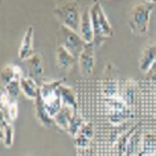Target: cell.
<instances>
[{
    "instance_id": "20",
    "label": "cell",
    "mask_w": 156,
    "mask_h": 156,
    "mask_svg": "<svg viewBox=\"0 0 156 156\" xmlns=\"http://www.w3.org/2000/svg\"><path fill=\"white\" fill-rule=\"evenodd\" d=\"M74 112H77V111H74L73 108H70L68 106H62V108L58 111V114L53 118L54 124H56L58 128H61V130H64V131L68 132L70 119H72V116H73Z\"/></svg>"
},
{
    "instance_id": "8",
    "label": "cell",
    "mask_w": 156,
    "mask_h": 156,
    "mask_svg": "<svg viewBox=\"0 0 156 156\" xmlns=\"http://www.w3.org/2000/svg\"><path fill=\"white\" fill-rule=\"evenodd\" d=\"M156 62V44H148L144 46L140 54L139 69L142 73H148Z\"/></svg>"
},
{
    "instance_id": "29",
    "label": "cell",
    "mask_w": 156,
    "mask_h": 156,
    "mask_svg": "<svg viewBox=\"0 0 156 156\" xmlns=\"http://www.w3.org/2000/svg\"><path fill=\"white\" fill-rule=\"evenodd\" d=\"M147 74H148V80H156V62H155V65L152 66L151 70Z\"/></svg>"
},
{
    "instance_id": "13",
    "label": "cell",
    "mask_w": 156,
    "mask_h": 156,
    "mask_svg": "<svg viewBox=\"0 0 156 156\" xmlns=\"http://www.w3.org/2000/svg\"><path fill=\"white\" fill-rule=\"evenodd\" d=\"M58 97L61 98L64 106H68L70 108H73L74 111H78V101H77V94L74 91L73 87L66 86V85H61L57 90Z\"/></svg>"
},
{
    "instance_id": "22",
    "label": "cell",
    "mask_w": 156,
    "mask_h": 156,
    "mask_svg": "<svg viewBox=\"0 0 156 156\" xmlns=\"http://www.w3.org/2000/svg\"><path fill=\"white\" fill-rule=\"evenodd\" d=\"M0 136H2V142L7 148H11L13 144L15 132L13 127L11 123H7L5 119L2 118V123H0Z\"/></svg>"
},
{
    "instance_id": "9",
    "label": "cell",
    "mask_w": 156,
    "mask_h": 156,
    "mask_svg": "<svg viewBox=\"0 0 156 156\" xmlns=\"http://www.w3.org/2000/svg\"><path fill=\"white\" fill-rule=\"evenodd\" d=\"M33 27H28V29L25 30L24 37L21 40L20 44V49H19V58L21 61L29 60L33 56Z\"/></svg>"
},
{
    "instance_id": "5",
    "label": "cell",
    "mask_w": 156,
    "mask_h": 156,
    "mask_svg": "<svg viewBox=\"0 0 156 156\" xmlns=\"http://www.w3.org/2000/svg\"><path fill=\"white\" fill-rule=\"evenodd\" d=\"M102 90L105 98H112L119 97V82L116 77V70L111 64H108L105 70V76L102 81Z\"/></svg>"
},
{
    "instance_id": "19",
    "label": "cell",
    "mask_w": 156,
    "mask_h": 156,
    "mask_svg": "<svg viewBox=\"0 0 156 156\" xmlns=\"http://www.w3.org/2000/svg\"><path fill=\"white\" fill-rule=\"evenodd\" d=\"M156 151V136L154 134L143 135L142 143H140L138 156H154Z\"/></svg>"
},
{
    "instance_id": "2",
    "label": "cell",
    "mask_w": 156,
    "mask_h": 156,
    "mask_svg": "<svg viewBox=\"0 0 156 156\" xmlns=\"http://www.w3.org/2000/svg\"><path fill=\"white\" fill-rule=\"evenodd\" d=\"M91 11V23L94 30V45L99 46L105 40L114 36V29L103 11V7L99 2H95L90 7Z\"/></svg>"
},
{
    "instance_id": "1",
    "label": "cell",
    "mask_w": 156,
    "mask_h": 156,
    "mask_svg": "<svg viewBox=\"0 0 156 156\" xmlns=\"http://www.w3.org/2000/svg\"><path fill=\"white\" fill-rule=\"evenodd\" d=\"M155 7L156 2H142L132 7L130 16H128V25L132 33L136 36L147 33L151 13L155 9Z\"/></svg>"
},
{
    "instance_id": "7",
    "label": "cell",
    "mask_w": 156,
    "mask_h": 156,
    "mask_svg": "<svg viewBox=\"0 0 156 156\" xmlns=\"http://www.w3.org/2000/svg\"><path fill=\"white\" fill-rule=\"evenodd\" d=\"M80 36L86 44L94 42V30H93V23H91V11L90 7H86L82 13H81V23H80Z\"/></svg>"
},
{
    "instance_id": "30",
    "label": "cell",
    "mask_w": 156,
    "mask_h": 156,
    "mask_svg": "<svg viewBox=\"0 0 156 156\" xmlns=\"http://www.w3.org/2000/svg\"><path fill=\"white\" fill-rule=\"evenodd\" d=\"M80 155H81V156H93V150H91V147L85 148V150H81V151H80Z\"/></svg>"
},
{
    "instance_id": "25",
    "label": "cell",
    "mask_w": 156,
    "mask_h": 156,
    "mask_svg": "<svg viewBox=\"0 0 156 156\" xmlns=\"http://www.w3.org/2000/svg\"><path fill=\"white\" fill-rule=\"evenodd\" d=\"M2 87L5 89V91L8 93L9 98L12 99V101H16L19 93L21 91V90H20V81H15V82L7 85V86H2Z\"/></svg>"
},
{
    "instance_id": "28",
    "label": "cell",
    "mask_w": 156,
    "mask_h": 156,
    "mask_svg": "<svg viewBox=\"0 0 156 156\" xmlns=\"http://www.w3.org/2000/svg\"><path fill=\"white\" fill-rule=\"evenodd\" d=\"M80 135L86 136L87 139H93V136H94V124L91 122H86L82 127V130L80 131Z\"/></svg>"
},
{
    "instance_id": "12",
    "label": "cell",
    "mask_w": 156,
    "mask_h": 156,
    "mask_svg": "<svg viewBox=\"0 0 156 156\" xmlns=\"http://www.w3.org/2000/svg\"><path fill=\"white\" fill-rule=\"evenodd\" d=\"M34 115H36L37 122L46 128L52 127L54 124L53 118L48 114V111H46V108H45L44 99H42L40 95H38V98L34 101Z\"/></svg>"
},
{
    "instance_id": "31",
    "label": "cell",
    "mask_w": 156,
    "mask_h": 156,
    "mask_svg": "<svg viewBox=\"0 0 156 156\" xmlns=\"http://www.w3.org/2000/svg\"><path fill=\"white\" fill-rule=\"evenodd\" d=\"M135 156H138V155H135Z\"/></svg>"
},
{
    "instance_id": "15",
    "label": "cell",
    "mask_w": 156,
    "mask_h": 156,
    "mask_svg": "<svg viewBox=\"0 0 156 156\" xmlns=\"http://www.w3.org/2000/svg\"><path fill=\"white\" fill-rule=\"evenodd\" d=\"M139 128H140V123H136V124H134V126H131L130 128H127V130L119 136L118 142L115 143L116 144V154H118V156H126L128 142H130L131 136L134 135Z\"/></svg>"
},
{
    "instance_id": "24",
    "label": "cell",
    "mask_w": 156,
    "mask_h": 156,
    "mask_svg": "<svg viewBox=\"0 0 156 156\" xmlns=\"http://www.w3.org/2000/svg\"><path fill=\"white\" fill-rule=\"evenodd\" d=\"M142 132H140L139 130L135 132L134 135L131 136L130 142H128V146H127V154L126 156H135L136 154H138L139 151V147H140V143H142Z\"/></svg>"
},
{
    "instance_id": "10",
    "label": "cell",
    "mask_w": 156,
    "mask_h": 156,
    "mask_svg": "<svg viewBox=\"0 0 156 156\" xmlns=\"http://www.w3.org/2000/svg\"><path fill=\"white\" fill-rule=\"evenodd\" d=\"M20 90L25 95V98L30 101H36L40 95V86L37 81L30 78L29 76H24L20 80Z\"/></svg>"
},
{
    "instance_id": "21",
    "label": "cell",
    "mask_w": 156,
    "mask_h": 156,
    "mask_svg": "<svg viewBox=\"0 0 156 156\" xmlns=\"http://www.w3.org/2000/svg\"><path fill=\"white\" fill-rule=\"evenodd\" d=\"M134 116L132 108H126V110H116V111H107L108 122L114 126H120L123 122L131 119Z\"/></svg>"
},
{
    "instance_id": "11",
    "label": "cell",
    "mask_w": 156,
    "mask_h": 156,
    "mask_svg": "<svg viewBox=\"0 0 156 156\" xmlns=\"http://www.w3.org/2000/svg\"><path fill=\"white\" fill-rule=\"evenodd\" d=\"M65 83V78L54 81H42L40 83V97L44 99V102L50 101L54 97H57V90L61 85Z\"/></svg>"
},
{
    "instance_id": "27",
    "label": "cell",
    "mask_w": 156,
    "mask_h": 156,
    "mask_svg": "<svg viewBox=\"0 0 156 156\" xmlns=\"http://www.w3.org/2000/svg\"><path fill=\"white\" fill-rule=\"evenodd\" d=\"M3 110H5L7 116L9 118V120H15L19 115V106H17L16 101H12V102H11L5 108H3Z\"/></svg>"
},
{
    "instance_id": "6",
    "label": "cell",
    "mask_w": 156,
    "mask_h": 156,
    "mask_svg": "<svg viewBox=\"0 0 156 156\" xmlns=\"http://www.w3.org/2000/svg\"><path fill=\"white\" fill-rule=\"evenodd\" d=\"M78 65H80V73L85 77L91 76L93 69L95 65V45L94 42L86 44L82 53L78 57Z\"/></svg>"
},
{
    "instance_id": "16",
    "label": "cell",
    "mask_w": 156,
    "mask_h": 156,
    "mask_svg": "<svg viewBox=\"0 0 156 156\" xmlns=\"http://www.w3.org/2000/svg\"><path fill=\"white\" fill-rule=\"evenodd\" d=\"M23 76L21 69L16 65H5L2 70V85L7 86V85L15 82V81H20Z\"/></svg>"
},
{
    "instance_id": "4",
    "label": "cell",
    "mask_w": 156,
    "mask_h": 156,
    "mask_svg": "<svg viewBox=\"0 0 156 156\" xmlns=\"http://www.w3.org/2000/svg\"><path fill=\"white\" fill-rule=\"evenodd\" d=\"M58 45L65 48L68 52H70L74 57H80V54L82 53V50L86 45V42L82 40V37L80 36L78 32L66 28V27H61L60 29V41Z\"/></svg>"
},
{
    "instance_id": "3",
    "label": "cell",
    "mask_w": 156,
    "mask_h": 156,
    "mask_svg": "<svg viewBox=\"0 0 156 156\" xmlns=\"http://www.w3.org/2000/svg\"><path fill=\"white\" fill-rule=\"evenodd\" d=\"M81 13L80 7L77 2H66L62 4H58L54 7L53 15L58 21L62 24V27L78 32L80 30V23H81Z\"/></svg>"
},
{
    "instance_id": "23",
    "label": "cell",
    "mask_w": 156,
    "mask_h": 156,
    "mask_svg": "<svg viewBox=\"0 0 156 156\" xmlns=\"http://www.w3.org/2000/svg\"><path fill=\"white\" fill-rule=\"evenodd\" d=\"M85 119L83 116L80 114V112H74L72 119H70V123H69V128H68V134L70 136H73V138H76V136L80 134V131L82 130V127L85 126Z\"/></svg>"
},
{
    "instance_id": "14",
    "label": "cell",
    "mask_w": 156,
    "mask_h": 156,
    "mask_svg": "<svg viewBox=\"0 0 156 156\" xmlns=\"http://www.w3.org/2000/svg\"><path fill=\"white\" fill-rule=\"evenodd\" d=\"M78 61L77 57H74L72 53L68 52L65 48L57 45V49H56V62H57V66L62 70H69L73 68V65Z\"/></svg>"
},
{
    "instance_id": "26",
    "label": "cell",
    "mask_w": 156,
    "mask_h": 156,
    "mask_svg": "<svg viewBox=\"0 0 156 156\" xmlns=\"http://www.w3.org/2000/svg\"><path fill=\"white\" fill-rule=\"evenodd\" d=\"M74 144H76V147L78 148V151H81V150H85V148L91 147V139H87L86 136L78 134L76 138H74Z\"/></svg>"
},
{
    "instance_id": "18",
    "label": "cell",
    "mask_w": 156,
    "mask_h": 156,
    "mask_svg": "<svg viewBox=\"0 0 156 156\" xmlns=\"http://www.w3.org/2000/svg\"><path fill=\"white\" fill-rule=\"evenodd\" d=\"M135 95H136V83L132 80H127L123 83V86L119 90V97L123 99V102L127 105L128 107L134 106L135 102Z\"/></svg>"
},
{
    "instance_id": "17",
    "label": "cell",
    "mask_w": 156,
    "mask_h": 156,
    "mask_svg": "<svg viewBox=\"0 0 156 156\" xmlns=\"http://www.w3.org/2000/svg\"><path fill=\"white\" fill-rule=\"evenodd\" d=\"M28 72H29V77L36 81L42 77V73H44V62H42L41 53H34L28 60Z\"/></svg>"
}]
</instances>
